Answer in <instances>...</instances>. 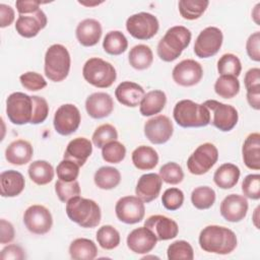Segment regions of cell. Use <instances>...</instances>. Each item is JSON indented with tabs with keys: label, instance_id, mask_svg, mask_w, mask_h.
I'll return each mask as SVG.
<instances>
[{
	"label": "cell",
	"instance_id": "8d00e7d4",
	"mask_svg": "<svg viewBox=\"0 0 260 260\" xmlns=\"http://www.w3.org/2000/svg\"><path fill=\"white\" fill-rule=\"evenodd\" d=\"M214 91L223 99H232L240 91V81L233 75H220L214 83Z\"/></svg>",
	"mask_w": 260,
	"mask_h": 260
},
{
	"label": "cell",
	"instance_id": "d6986e66",
	"mask_svg": "<svg viewBox=\"0 0 260 260\" xmlns=\"http://www.w3.org/2000/svg\"><path fill=\"white\" fill-rule=\"evenodd\" d=\"M144 226L155 235L157 241L172 240L176 238L179 233L178 223L174 219L161 214L149 216L144 221Z\"/></svg>",
	"mask_w": 260,
	"mask_h": 260
},
{
	"label": "cell",
	"instance_id": "bcb514c9",
	"mask_svg": "<svg viewBox=\"0 0 260 260\" xmlns=\"http://www.w3.org/2000/svg\"><path fill=\"white\" fill-rule=\"evenodd\" d=\"M55 192L59 200L66 203L71 198L78 196L80 194L79 183L76 180L71 182H65L59 179L55 183Z\"/></svg>",
	"mask_w": 260,
	"mask_h": 260
},
{
	"label": "cell",
	"instance_id": "680465c9",
	"mask_svg": "<svg viewBox=\"0 0 260 260\" xmlns=\"http://www.w3.org/2000/svg\"><path fill=\"white\" fill-rule=\"evenodd\" d=\"M14 10L11 6L1 3L0 4V27L4 28L9 26L14 21Z\"/></svg>",
	"mask_w": 260,
	"mask_h": 260
},
{
	"label": "cell",
	"instance_id": "f1b7e54d",
	"mask_svg": "<svg viewBox=\"0 0 260 260\" xmlns=\"http://www.w3.org/2000/svg\"><path fill=\"white\" fill-rule=\"evenodd\" d=\"M167 104V95L162 90L154 89L146 92L140 102V114L144 117L160 113Z\"/></svg>",
	"mask_w": 260,
	"mask_h": 260
},
{
	"label": "cell",
	"instance_id": "484cf974",
	"mask_svg": "<svg viewBox=\"0 0 260 260\" xmlns=\"http://www.w3.org/2000/svg\"><path fill=\"white\" fill-rule=\"evenodd\" d=\"M34 154L31 144L23 139L12 141L5 150V158L11 165L22 166L30 161Z\"/></svg>",
	"mask_w": 260,
	"mask_h": 260
},
{
	"label": "cell",
	"instance_id": "f5cc1de1",
	"mask_svg": "<svg viewBox=\"0 0 260 260\" xmlns=\"http://www.w3.org/2000/svg\"><path fill=\"white\" fill-rule=\"evenodd\" d=\"M246 51L251 60L260 61V31L250 35L246 43Z\"/></svg>",
	"mask_w": 260,
	"mask_h": 260
},
{
	"label": "cell",
	"instance_id": "1f68e13d",
	"mask_svg": "<svg viewBox=\"0 0 260 260\" xmlns=\"http://www.w3.org/2000/svg\"><path fill=\"white\" fill-rule=\"evenodd\" d=\"M69 254L74 260H92L98 255V248L93 241L85 238H78L70 244Z\"/></svg>",
	"mask_w": 260,
	"mask_h": 260
},
{
	"label": "cell",
	"instance_id": "f35d334b",
	"mask_svg": "<svg viewBox=\"0 0 260 260\" xmlns=\"http://www.w3.org/2000/svg\"><path fill=\"white\" fill-rule=\"evenodd\" d=\"M215 192L208 186L195 188L191 193V202L194 207L200 210L210 208L215 202Z\"/></svg>",
	"mask_w": 260,
	"mask_h": 260
},
{
	"label": "cell",
	"instance_id": "60d3db41",
	"mask_svg": "<svg viewBox=\"0 0 260 260\" xmlns=\"http://www.w3.org/2000/svg\"><path fill=\"white\" fill-rule=\"evenodd\" d=\"M217 71L220 75H233L238 77L242 71L240 59L232 54H223L217 61Z\"/></svg>",
	"mask_w": 260,
	"mask_h": 260
},
{
	"label": "cell",
	"instance_id": "6da1fadb",
	"mask_svg": "<svg viewBox=\"0 0 260 260\" xmlns=\"http://www.w3.org/2000/svg\"><path fill=\"white\" fill-rule=\"evenodd\" d=\"M198 241L203 251L219 255L232 253L238 243L237 236L232 230L215 224L205 226L200 232Z\"/></svg>",
	"mask_w": 260,
	"mask_h": 260
},
{
	"label": "cell",
	"instance_id": "9a60e30c",
	"mask_svg": "<svg viewBox=\"0 0 260 260\" xmlns=\"http://www.w3.org/2000/svg\"><path fill=\"white\" fill-rule=\"evenodd\" d=\"M174 132V126L169 117L155 116L144 124V135L153 144H164L170 140Z\"/></svg>",
	"mask_w": 260,
	"mask_h": 260
},
{
	"label": "cell",
	"instance_id": "4fadbf2b",
	"mask_svg": "<svg viewBox=\"0 0 260 260\" xmlns=\"http://www.w3.org/2000/svg\"><path fill=\"white\" fill-rule=\"evenodd\" d=\"M23 222L30 233L36 235H45L53 225V217L47 207L35 204L26 208L24 211Z\"/></svg>",
	"mask_w": 260,
	"mask_h": 260
},
{
	"label": "cell",
	"instance_id": "d590c367",
	"mask_svg": "<svg viewBox=\"0 0 260 260\" xmlns=\"http://www.w3.org/2000/svg\"><path fill=\"white\" fill-rule=\"evenodd\" d=\"M103 48L110 55H121L127 50L128 41L120 30H111L104 38Z\"/></svg>",
	"mask_w": 260,
	"mask_h": 260
},
{
	"label": "cell",
	"instance_id": "ba28073f",
	"mask_svg": "<svg viewBox=\"0 0 260 260\" xmlns=\"http://www.w3.org/2000/svg\"><path fill=\"white\" fill-rule=\"evenodd\" d=\"M159 28L157 18L148 12H139L129 16L126 20V29L135 39L146 41L153 38Z\"/></svg>",
	"mask_w": 260,
	"mask_h": 260
},
{
	"label": "cell",
	"instance_id": "11a10c76",
	"mask_svg": "<svg viewBox=\"0 0 260 260\" xmlns=\"http://www.w3.org/2000/svg\"><path fill=\"white\" fill-rule=\"evenodd\" d=\"M25 258L24 250L18 245H8L1 250V260H22Z\"/></svg>",
	"mask_w": 260,
	"mask_h": 260
},
{
	"label": "cell",
	"instance_id": "f6af8a7d",
	"mask_svg": "<svg viewBox=\"0 0 260 260\" xmlns=\"http://www.w3.org/2000/svg\"><path fill=\"white\" fill-rule=\"evenodd\" d=\"M159 177L167 184L177 185L183 181L184 173L179 164L170 161L160 167Z\"/></svg>",
	"mask_w": 260,
	"mask_h": 260
},
{
	"label": "cell",
	"instance_id": "b9f144b4",
	"mask_svg": "<svg viewBox=\"0 0 260 260\" xmlns=\"http://www.w3.org/2000/svg\"><path fill=\"white\" fill-rule=\"evenodd\" d=\"M169 260H192L194 258V251L192 246L183 240L175 241L167 250Z\"/></svg>",
	"mask_w": 260,
	"mask_h": 260
},
{
	"label": "cell",
	"instance_id": "30bf717a",
	"mask_svg": "<svg viewBox=\"0 0 260 260\" xmlns=\"http://www.w3.org/2000/svg\"><path fill=\"white\" fill-rule=\"evenodd\" d=\"M203 105L212 112V125L220 131L229 132L238 123L239 114L235 107L215 100H207Z\"/></svg>",
	"mask_w": 260,
	"mask_h": 260
},
{
	"label": "cell",
	"instance_id": "277c9868",
	"mask_svg": "<svg viewBox=\"0 0 260 260\" xmlns=\"http://www.w3.org/2000/svg\"><path fill=\"white\" fill-rule=\"evenodd\" d=\"M176 123L183 128L205 127L210 123V111L191 100L179 101L173 110Z\"/></svg>",
	"mask_w": 260,
	"mask_h": 260
},
{
	"label": "cell",
	"instance_id": "f546056e",
	"mask_svg": "<svg viewBox=\"0 0 260 260\" xmlns=\"http://www.w3.org/2000/svg\"><path fill=\"white\" fill-rule=\"evenodd\" d=\"M240 175L241 172L238 166L225 162L216 169L213 175V181L221 189H231L237 185Z\"/></svg>",
	"mask_w": 260,
	"mask_h": 260
},
{
	"label": "cell",
	"instance_id": "e0dca14e",
	"mask_svg": "<svg viewBox=\"0 0 260 260\" xmlns=\"http://www.w3.org/2000/svg\"><path fill=\"white\" fill-rule=\"evenodd\" d=\"M47 22V16L40 8L32 13L19 15L15 22V29L19 36L29 39L36 37L41 29L45 28Z\"/></svg>",
	"mask_w": 260,
	"mask_h": 260
},
{
	"label": "cell",
	"instance_id": "836d02e7",
	"mask_svg": "<svg viewBox=\"0 0 260 260\" xmlns=\"http://www.w3.org/2000/svg\"><path fill=\"white\" fill-rule=\"evenodd\" d=\"M130 65L136 70H144L150 67L153 61V54L151 49L146 45L134 46L128 55Z\"/></svg>",
	"mask_w": 260,
	"mask_h": 260
},
{
	"label": "cell",
	"instance_id": "8992f818",
	"mask_svg": "<svg viewBox=\"0 0 260 260\" xmlns=\"http://www.w3.org/2000/svg\"><path fill=\"white\" fill-rule=\"evenodd\" d=\"M36 113L35 95L16 91L6 100V114L9 121L15 125H24L32 122Z\"/></svg>",
	"mask_w": 260,
	"mask_h": 260
},
{
	"label": "cell",
	"instance_id": "52a82bcc",
	"mask_svg": "<svg viewBox=\"0 0 260 260\" xmlns=\"http://www.w3.org/2000/svg\"><path fill=\"white\" fill-rule=\"evenodd\" d=\"M82 75L89 84L99 88L110 87L117 78L115 67L111 63L96 57L90 58L84 63Z\"/></svg>",
	"mask_w": 260,
	"mask_h": 260
},
{
	"label": "cell",
	"instance_id": "d4e9b609",
	"mask_svg": "<svg viewBox=\"0 0 260 260\" xmlns=\"http://www.w3.org/2000/svg\"><path fill=\"white\" fill-rule=\"evenodd\" d=\"M92 152V144L85 137H76L72 139L64 152V158L76 162L82 167Z\"/></svg>",
	"mask_w": 260,
	"mask_h": 260
},
{
	"label": "cell",
	"instance_id": "9f6ffc18",
	"mask_svg": "<svg viewBox=\"0 0 260 260\" xmlns=\"http://www.w3.org/2000/svg\"><path fill=\"white\" fill-rule=\"evenodd\" d=\"M41 4L42 2L34 0H18L15 2V6L19 15L29 14L37 11L38 9H40Z\"/></svg>",
	"mask_w": 260,
	"mask_h": 260
},
{
	"label": "cell",
	"instance_id": "7a4b0ae2",
	"mask_svg": "<svg viewBox=\"0 0 260 260\" xmlns=\"http://www.w3.org/2000/svg\"><path fill=\"white\" fill-rule=\"evenodd\" d=\"M192 34L183 25H175L167 30L159 40L156 48L158 57L165 62L176 60L189 46Z\"/></svg>",
	"mask_w": 260,
	"mask_h": 260
},
{
	"label": "cell",
	"instance_id": "7c38bea8",
	"mask_svg": "<svg viewBox=\"0 0 260 260\" xmlns=\"http://www.w3.org/2000/svg\"><path fill=\"white\" fill-rule=\"evenodd\" d=\"M80 122L81 116L77 107L72 104H65L55 112L53 124L57 133L67 136L78 129Z\"/></svg>",
	"mask_w": 260,
	"mask_h": 260
},
{
	"label": "cell",
	"instance_id": "816d5d0a",
	"mask_svg": "<svg viewBox=\"0 0 260 260\" xmlns=\"http://www.w3.org/2000/svg\"><path fill=\"white\" fill-rule=\"evenodd\" d=\"M244 83L247 93H260V69H249L245 74Z\"/></svg>",
	"mask_w": 260,
	"mask_h": 260
},
{
	"label": "cell",
	"instance_id": "8fae6325",
	"mask_svg": "<svg viewBox=\"0 0 260 260\" xmlns=\"http://www.w3.org/2000/svg\"><path fill=\"white\" fill-rule=\"evenodd\" d=\"M223 41L221 30L215 26H208L201 30L194 44V53L199 58H209L217 54Z\"/></svg>",
	"mask_w": 260,
	"mask_h": 260
},
{
	"label": "cell",
	"instance_id": "ac0fdd59",
	"mask_svg": "<svg viewBox=\"0 0 260 260\" xmlns=\"http://www.w3.org/2000/svg\"><path fill=\"white\" fill-rule=\"evenodd\" d=\"M248 201L245 196L230 194L220 203V214L230 222H239L245 218L248 211Z\"/></svg>",
	"mask_w": 260,
	"mask_h": 260
},
{
	"label": "cell",
	"instance_id": "83f0119b",
	"mask_svg": "<svg viewBox=\"0 0 260 260\" xmlns=\"http://www.w3.org/2000/svg\"><path fill=\"white\" fill-rule=\"evenodd\" d=\"M243 160L250 170H260V134L251 133L247 136L242 147Z\"/></svg>",
	"mask_w": 260,
	"mask_h": 260
},
{
	"label": "cell",
	"instance_id": "ab89813d",
	"mask_svg": "<svg viewBox=\"0 0 260 260\" xmlns=\"http://www.w3.org/2000/svg\"><path fill=\"white\" fill-rule=\"evenodd\" d=\"M98 244L105 250H113L120 244V234L112 225L106 224L101 226L96 232Z\"/></svg>",
	"mask_w": 260,
	"mask_h": 260
},
{
	"label": "cell",
	"instance_id": "74e56055",
	"mask_svg": "<svg viewBox=\"0 0 260 260\" xmlns=\"http://www.w3.org/2000/svg\"><path fill=\"white\" fill-rule=\"evenodd\" d=\"M208 4L207 0H180L178 4L179 12L183 18L194 20L205 12Z\"/></svg>",
	"mask_w": 260,
	"mask_h": 260
},
{
	"label": "cell",
	"instance_id": "d6a6232c",
	"mask_svg": "<svg viewBox=\"0 0 260 260\" xmlns=\"http://www.w3.org/2000/svg\"><path fill=\"white\" fill-rule=\"evenodd\" d=\"M28 176L37 185H46L54 178V169L47 160H35L28 167Z\"/></svg>",
	"mask_w": 260,
	"mask_h": 260
},
{
	"label": "cell",
	"instance_id": "f907efd6",
	"mask_svg": "<svg viewBox=\"0 0 260 260\" xmlns=\"http://www.w3.org/2000/svg\"><path fill=\"white\" fill-rule=\"evenodd\" d=\"M19 80L21 85L30 91H37L47 86V81L45 78L37 72H25L20 75Z\"/></svg>",
	"mask_w": 260,
	"mask_h": 260
},
{
	"label": "cell",
	"instance_id": "db71d44e",
	"mask_svg": "<svg viewBox=\"0 0 260 260\" xmlns=\"http://www.w3.org/2000/svg\"><path fill=\"white\" fill-rule=\"evenodd\" d=\"M35 100H36V113H35V117L31 124L37 125L45 122V120L47 119L49 114V105L47 101L42 96L35 95Z\"/></svg>",
	"mask_w": 260,
	"mask_h": 260
},
{
	"label": "cell",
	"instance_id": "cb8c5ba5",
	"mask_svg": "<svg viewBox=\"0 0 260 260\" xmlns=\"http://www.w3.org/2000/svg\"><path fill=\"white\" fill-rule=\"evenodd\" d=\"M145 92L141 85L132 81H123L115 89L117 101L126 107L135 108L140 105Z\"/></svg>",
	"mask_w": 260,
	"mask_h": 260
},
{
	"label": "cell",
	"instance_id": "6f0895ef",
	"mask_svg": "<svg viewBox=\"0 0 260 260\" xmlns=\"http://www.w3.org/2000/svg\"><path fill=\"white\" fill-rule=\"evenodd\" d=\"M0 231H1V234H0L1 235L0 236L1 244H8L13 241L15 232H14V228L11 222L2 218L0 220Z\"/></svg>",
	"mask_w": 260,
	"mask_h": 260
},
{
	"label": "cell",
	"instance_id": "e575fe53",
	"mask_svg": "<svg viewBox=\"0 0 260 260\" xmlns=\"http://www.w3.org/2000/svg\"><path fill=\"white\" fill-rule=\"evenodd\" d=\"M96 187L103 190H111L116 188L121 182L120 172L113 167H101L93 177Z\"/></svg>",
	"mask_w": 260,
	"mask_h": 260
},
{
	"label": "cell",
	"instance_id": "91938a15",
	"mask_svg": "<svg viewBox=\"0 0 260 260\" xmlns=\"http://www.w3.org/2000/svg\"><path fill=\"white\" fill-rule=\"evenodd\" d=\"M258 213H259V206L256 207L255 211H254V216H253V222H254V225L259 229V223H258Z\"/></svg>",
	"mask_w": 260,
	"mask_h": 260
},
{
	"label": "cell",
	"instance_id": "7bdbcfd3",
	"mask_svg": "<svg viewBox=\"0 0 260 260\" xmlns=\"http://www.w3.org/2000/svg\"><path fill=\"white\" fill-rule=\"evenodd\" d=\"M118 132L116 128L111 124L100 125L92 134V143L98 148H103L111 141L117 140Z\"/></svg>",
	"mask_w": 260,
	"mask_h": 260
},
{
	"label": "cell",
	"instance_id": "5b68a950",
	"mask_svg": "<svg viewBox=\"0 0 260 260\" xmlns=\"http://www.w3.org/2000/svg\"><path fill=\"white\" fill-rule=\"evenodd\" d=\"M70 65V54L65 46L54 44L48 48L45 54L44 70L51 81H63L69 74Z\"/></svg>",
	"mask_w": 260,
	"mask_h": 260
},
{
	"label": "cell",
	"instance_id": "603a6c76",
	"mask_svg": "<svg viewBox=\"0 0 260 260\" xmlns=\"http://www.w3.org/2000/svg\"><path fill=\"white\" fill-rule=\"evenodd\" d=\"M102 25L100 21L93 18H86L80 21L76 27L75 35L80 45L91 47L99 43L102 37Z\"/></svg>",
	"mask_w": 260,
	"mask_h": 260
},
{
	"label": "cell",
	"instance_id": "c3c4849f",
	"mask_svg": "<svg viewBox=\"0 0 260 260\" xmlns=\"http://www.w3.org/2000/svg\"><path fill=\"white\" fill-rule=\"evenodd\" d=\"M79 168L76 162L64 158L56 168L58 179L65 182L75 181L79 175Z\"/></svg>",
	"mask_w": 260,
	"mask_h": 260
},
{
	"label": "cell",
	"instance_id": "ee69618b",
	"mask_svg": "<svg viewBox=\"0 0 260 260\" xmlns=\"http://www.w3.org/2000/svg\"><path fill=\"white\" fill-rule=\"evenodd\" d=\"M126 155V147L121 142L114 140L102 148V156L106 162L119 164Z\"/></svg>",
	"mask_w": 260,
	"mask_h": 260
},
{
	"label": "cell",
	"instance_id": "9c48e42d",
	"mask_svg": "<svg viewBox=\"0 0 260 260\" xmlns=\"http://www.w3.org/2000/svg\"><path fill=\"white\" fill-rule=\"evenodd\" d=\"M218 150L210 142L199 145L187 160L188 171L196 176L206 174L217 161Z\"/></svg>",
	"mask_w": 260,
	"mask_h": 260
},
{
	"label": "cell",
	"instance_id": "5bb4252c",
	"mask_svg": "<svg viewBox=\"0 0 260 260\" xmlns=\"http://www.w3.org/2000/svg\"><path fill=\"white\" fill-rule=\"evenodd\" d=\"M115 212L120 221L134 224L143 219L145 207L143 201L137 196H125L117 201Z\"/></svg>",
	"mask_w": 260,
	"mask_h": 260
},
{
	"label": "cell",
	"instance_id": "2e32d148",
	"mask_svg": "<svg viewBox=\"0 0 260 260\" xmlns=\"http://www.w3.org/2000/svg\"><path fill=\"white\" fill-rule=\"evenodd\" d=\"M203 76V69L199 62L193 59H185L179 62L173 69L172 77L181 86H193Z\"/></svg>",
	"mask_w": 260,
	"mask_h": 260
},
{
	"label": "cell",
	"instance_id": "4316f807",
	"mask_svg": "<svg viewBox=\"0 0 260 260\" xmlns=\"http://www.w3.org/2000/svg\"><path fill=\"white\" fill-rule=\"evenodd\" d=\"M25 186L24 177L21 173L8 170L0 175V192L2 197H15L19 195Z\"/></svg>",
	"mask_w": 260,
	"mask_h": 260
},
{
	"label": "cell",
	"instance_id": "681fc988",
	"mask_svg": "<svg viewBox=\"0 0 260 260\" xmlns=\"http://www.w3.org/2000/svg\"><path fill=\"white\" fill-rule=\"evenodd\" d=\"M242 192L245 197L258 200L260 198V175L250 174L246 176L242 183Z\"/></svg>",
	"mask_w": 260,
	"mask_h": 260
},
{
	"label": "cell",
	"instance_id": "4dcf8cb0",
	"mask_svg": "<svg viewBox=\"0 0 260 260\" xmlns=\"http://www.w3.org/2000/svg\"><path fill=\"white\" fill-rule=\"evenodd\" d=\"M134 167L140 171L152 170L158 164L156 150L147 145H140L135 148L131 155Z\"/></svg>",
	"mask_w": 260,
	"mask_h": 260
},
{
	"label": "cell",
	"instance_id": "44dd1931",
	"mask_svg": "<svg viewBox=\"0 0 260 260\" xmlns=\"http://www.w3.org/2000/svg\"><path fill=\"white\" fill-rule=\"evenodd\" d=\"M85 110L93 119L110 116L114 110V101L107 92H93L85 101Z\"/></svg>",
	"mask_w": 260,
	"mask_h": 260
},
{
	"label": "cell",
	"instance_id": "7dc6e473",
	"mask_svg": "<svg viewBox=\"0 0 260 260\" xmlns=\"http://www.w3.org/2000/svg\"><path fill=\"white\" fill-rule=\"evenodd\" d=\"M161 203L168 210L179 209L184 203V193L179 188H169L161 196Z\"/></svg>",
	"mask_w": 260,
	"mask_h": 260
},
{
	"label": "cell",
	"instance_id": "7402d4cb",
	"mask_svg": "<svg viewBox=\"0 0 260 260\" xmlns=\"http://www.w3.org/2000/svg\"><path fill=\"white\" fill-rule=\"evenodd\" d=\"M161 185L162 180L159 175L155 173L144 174L137 181L135 194L143 202L149 203L158 197Z\"/></svg>",
	"mask_w": 260,
	"mask_h": 260
},
{
	"label": "cell",
	"instance_id": "3957f363",
	"mask_svg": "<svg viewBox=\"0 0 260 260\" xmlns=\"http://www.w3.org/2000/svg\"><path fill=\"white\" fill-rule=\"evenodd\" d=\"M66 213L70 220L85 229L95 228L102 218L99 204L79 195L66 202Z\"/></svg>",
	"mask_w": 260,
	"mask_h": 260
},
{
	"label": "cell",
	"instance_id": "ffe728a7",
	"mask_svg": "<svg viewBox=\"0 0 260 260\" xmlns=\"http://www.w3.org/2000/svg\"><path fill=\"white\" fill-rule=\"evenodd\" d=\"M155 235L146 226L133 230L127 237L128 248L136 254H147L156 245Z\"/></svg>",
	"mask_w": 260,
	"mask_h": 260
}]
</instances>
